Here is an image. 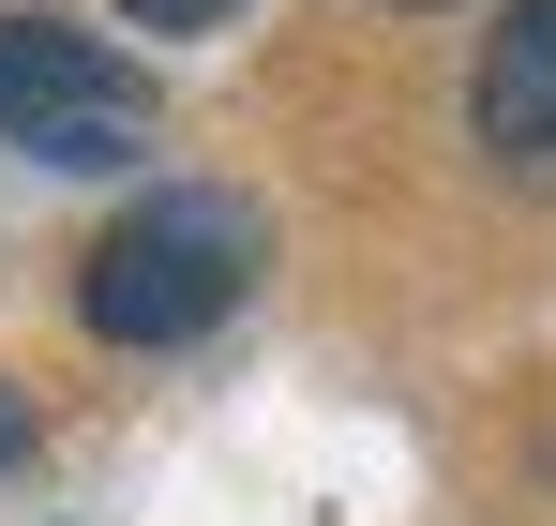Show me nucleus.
<instances>
[{"label": "nucleus", "mask_w": 556, "mask_h": 526, "mask_svg": "<svg viewBox=\"0 0 556 526\" xmlns=\"http://www.w3.org/2000/svg\"><path fill=\"white\" fill-rule=\"evenodd\" d=\"M241 286H256V211L211 196V180H181V196H136V211L91 241L76 316H91L105 347H195Z\"/></svg>", "instance_id": "f257e3e1"}, {"label": "nucleus", "mask_w": 556, "mask_h": 526, "mask_svg": "<svg viewBox=\"0 0 556 526\" xmlns=\"http://www.w3.org/2000/svg\"><path fill=\"white\" fill-rule=\"evenodd\" d=\"M0 151L30 166H136L151 151V76L91 46L76 15H0Z\"/></svg>", "instance_id": "f03ea898"}, {"label": "nucleus", "mask_w": 556, "mask_h": 526, "mask_svg": "<svg viewBox=\"0 0 556 526\" xmlns=\"http://www.w3.org/2000/svg\"><path fill=\"white\" fill-rule=\"evenodd\" d=\"M466 121H481V151H496L511 180H542V196H556V0L496 15V46H481V90H466Z\"/></svg>", "instance_id": "7ed1b4c3"}, {"label": "nucleus", "mask_w": 556, "mask_h": 526, "mask_svg": "<svg viewBox=\"0 0 556 526\" xmlns=\"http://www.w3.org/2000/svg\"><path fill=\"white\" fill-rule=\"evenodd\" d=\"M136 30H166V46H195V30H226V15H256V0H121Z\"/></svg>", "instance_id": "20e7f679"}, {"label": "nucleus", "mask_w": 556, "mask_h": 526, "mask_svg": "<svg viewBox=\"0 0 556 526\" xmlns=\"http://www.w3.org/2000/svg\"><path fill=\"white\" fill-rule=\"evenodd\" d=\"M0 466H30V391L0 376Z\"/></svg>", "instance_id": "39448f33"}]
</instances>
